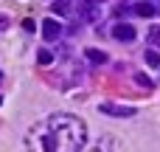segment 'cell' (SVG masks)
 <instances>
[{"label":"cell","instance_id":"6da1fadb","mask_svg":"<svg viewBox=\"0 0 160 152\" xmlns=\"http://www.w3.org/2000/svg\"><path fill=\"white\" fill-rule=\"evenodd\" d=\"M84 144H87V127L79 116L70 113H53L25 133L28 152H82Z\"/></svg>","mask_w":160,"mask_h":152},{"label":"cell","instance_id":"7a4b0ae2","mask_svg":"<svg viewBox=\"0 0 160 152\" xmlns=\"http://www.w3.org/2000/svg\"><path fill=\"white\" fill-rule=\"evenodd\" d=\"M101 113H107V116H115V118H132V116H135V107L115 104V102H104V104H101Z\"/></svg>","mask_w":160,"mask_h":152},{"label":"cell","instance_id":"3957f363","mask_svg":"<svg viewBox=\"0 0 160 152\" xmlns=\"http://www.w3.org/2000/svg\"><path fill=\"white\" fill-rule=\"evenodd\" d=\"M112 37L121 39V42H132V39L138 37V31H135V25H129V23H118V25H112Z\"/></svg>","mask_w":160,"mask_h":152},{"label":"cell","instance_id":"277c9868","mask_svg":"<svg viewBox=\"0 0 160 152\" xmlns=\"http://www.w3.org/2000/svg\"><path fill=\"white\" fill-rule=\"evenodd\" d=\"M62 37V25L56 23V20H42V39H48V42H53V39H59Z\"/></svg>","mask_w":160,"mask_h":152},{"label":"cell","instance_id":"5b68a950","mask_svg":"<svg viewBox=\"0 0 160 152\" xmlns=\"http://www.w3.org/2000/svg\"><path fill=\"white\" fill-rule=\"evenodd\" d=\"M84 56H87V62H93V65H104V62H107V54L98 51V48H87Z\"/></svg>","mask_w":160,"mask_h":152},{"label":"cell","instance_id":"8992f818","mask_svg":"<svg viewBox=\"0 0 160 152\" xmlns=\"http://www.w3.org/2000/svg\"><path fill=\"white\" fill-rule=\"evenodd\" d=\"M82 20H98V8H96V3H84V8H82Z\"/></svg>","mask_w":160,"mask_h":152},{"label":"cell","instance_id":"52a82bcc","mask_svg":"<svg viewBox=\"0 0 160 152\" xmlns=\"http://www.w3.org/2000/svg\"><path fill=\"white\" fill-rule=\"evenodd\" d=\"M90 152H112V138H101V141H96V147Z\"/></svg>","mask_w":160,"mask_h":152},{"label":"cell","instance_id":"ba28073f","mask_svg":"<svg viewBox=\"0 0 160 152\" xmlns=\"http://www.w3.org/2000/svg\"><path fill=\"white\" fill-rule=\"evenodd\" d=\"M158 8L152 6V3H141V6H135V14H141V17H152Z\"/></svg>","mask_w":160,"mask_h":152},{"label":"cell","instance_id":"9c48e42d","mask_svg":"<svg viewBox=\"0 0 160 152\" xmlns=\"http://www.w3.org/2000/svg\"><path fill=\"white\" fill-rule=\"evenodd\" d=\"M53 11H56V14H68V11H70V0H56V3H53Z\"/></svg>","mask_w":160,"mask_h":152},{"label":"cell","instance_id":"30bf717a","mask_svg":"<svg viewBox=\"0 0 160 152\" xmlns=\"http://www.w3.org/2000/svg\"><path fill=\"white\" fill-rule=\"evenodd\" d=\"M37 62H39V65H51V62H53V54H51V51H39V54H37Z\"/></svg>","mask_w":160,"mask_h":152},{"label":"cell","instance_id":"8fae6325","mask_svg":"<svg viewBox=\"0 0 160 152\" xmlns=\"http://www.w3.org/2000/svg\"><path fill=\"white\" fill-rule=\"evenodd\" d=\"M146 62H149L152 68H160V54L158 51H146Z\"/></svg>","mask_w":160,"mask_h":152},{"label":"cell","instance_id":"7c38bea8","mask_svg":"<svg viewBox=\"0 0 160 152\" xmlns=\"http://www.w3.org/2000/svg\"><path fill=\"white\" fill-rule=\"evenodd\" d=\"M149 42H152V45H160V25L149 28Z\"/></svg>","mask_w":160,"mask_h":152},{"label":"cell","instance_id":"4fadbf2b","mask_svg":"<svg viewBox=\"0 0 160 152\" xmlns=\"http://www.w3.org/2000/svg\"><path fill=\"white\" fill-rule=\"evenodd\" d=\"M135 82H138V85H143V87H152L149 76H143V73H135Z\"/></svg>","mask_w":160,"mask_h":152},{"label":"cell","instance_id":"5bb4252c","mask_svg":"<svg viewBox=\"0 0 160 152\" xmlns=\"http://www.w3.org/2000/svg\"><path fill=\"white\" fill-rule=\"evenodd\" d=\"M87 3H104V0H87Z\"/></svg>","mask_w":160,"mask_h":152},{"label":"cell","instance_id":"9a60e30c","mask_svg":"<svg viewBox=\"0 0 160 152\" xmlns=\"http://www.w3.org/2000/svg\"><path fill=\"white\" fill-rule=\"evenodd\" d=\"M158 11H160V6H158Z\"/></svg>","mask_w":160,"mask_h":152}]
</instances>
